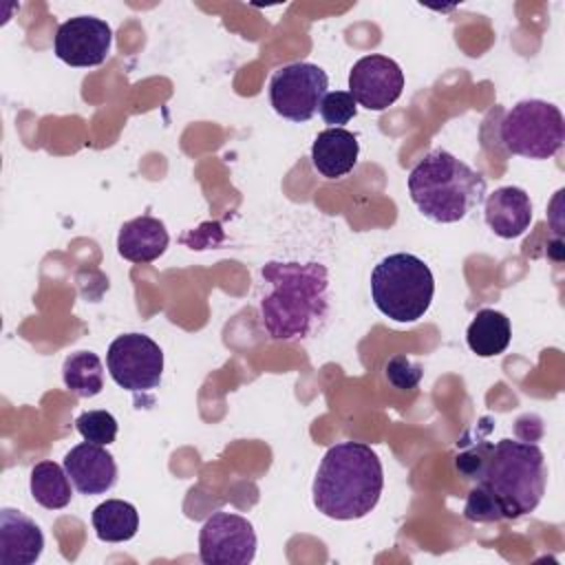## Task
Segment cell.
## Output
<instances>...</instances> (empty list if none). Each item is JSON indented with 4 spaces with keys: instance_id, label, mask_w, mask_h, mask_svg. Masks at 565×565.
<instances>
[{
    "instance_id": "cell-1",
    "label": "cell",
    "mask_w": 565,
    "mask_h": 565,
    "mask_svg": "<svg viewBox=\"0 0 565 565\" xmlns=\"http://www.w3.org/2000/svg\"><path fill=\"white\" fill-rule=\"evenodd\" d=\"M457 470L475 481L463 516L475 523L519 519L536 510L545 494L547 468L543 450L530 441H479L455 459Z\"/></svg>"
},
{
    "instance_id": "cell-2",
    "label": "cell",
    "mask_w": 565,
    "mask_h": 565,
    "mask_svg": "<svg viewBox=\"0 0 565 565\" xmlns=\"http://www.w3.org/2000/svg\"><path fill=\"white\" fill-rule=\"evenodd\" d=\"M269 291L260 298V320L271 340L294 342L311 335L329 313V274L322 263L263 265Z\"/></svg>"
},
{
    "instance_id": "cell-3",
    "label": "cell",
    "mask_w": 565,
    "mask_h": 565,
    "mask_svg": "<svg viewBox=\"0 0 565 565\" xmlns=\"http://www.w3.org/2000/svg\"><path fill=\"white\" fill-rule=\"evenodd\" d=\"M382 488L384 470L377 452L364 441H340L318 466L313 505L335 521L362 519L377 505Z\"/></svg>"
},
{
    "instance_id": "cell-4",
    "label": "cell",
    "mask_w": 565,
    "mask_h": 565,
    "mask_svg": "<svg viewBox=\"0 0 565 565\" xmlns=\"http://www.w3.org/2000/svg\"><path fill=\"white\" fill-rule=\"evenodd\" d=\"M415 207L435 223L466 218L486 196V179L448 150H430L408 172Z\"/></svg>"
},
{
    "instance_id": "cell-5",
    "label": "cell",
    "mask_w": 565,
    "mask_h": 565,
    "mask_svg": "<svg viewBox=\"0 0 565 565\" xmlns=\"http://www.w3.org/2000/svg\"><path fill=\"white\" fill-rule=\"evenodd\" d=\"M435 294L430 267L415 254L397 252L382 258L371 271V296L380 313L395 322L419 320Z\"/></svg>"
},
{
    "instance_id": "cell-6",
    "label": "cell",
    "mask_w": 565,
    "mask_h": 565,
    "mask_svg": "<svg viewBox=\"0 0 565 565\" xmlns=\"http://www.w3.org/2000/svg\"><path fill=\"white\" fill-rule=\"evenodd\" d=\"M508 152L525 159H550L565 141V121L558 106L545 99L516 102L499 128Z\"/></svg>"
},
{
    "instance_id": "cell-7",
    "label": "cell",
    "mask_w": 565,
    "mask_h": 565,
    "mask_svg": "<svg viewBox=\"0 0 565 565\" xmlns=\"http://www.w3.org/2000/svg\"><path fill=\"white\" fill-rule=\"evenodd\" d=\"M327 88L329 77L318 64L294 62L274 71L269 79V102L280 117L309 121L327 95Z\"/></svg>"
},
{
    "instance_id": "cell-8",
    "label": "cell",
    "mask_w": 565,
    "mask_h": 565,
    "mask_svg": "<svg viewBox=\"0 0 565 565\" xmlns=\"http://www.w3.org/2000/svg\"><path fill=\"white\" fill-rule=\"evenodd\" d=\"M106 366L117 386L132 393L152 391L161 382L163 351L143 333H124L110 342Z\"/></svg>"
},
{
    "instance_id": "cell-9",
    "label": "cell",
    "mask_w": 565,
    "mask_h": 565,
    "mask_svg": "<svg viewBox=\"0 0 565 565\" xmlns=\"http://www.w3.org/2000/svg\"><path fill=\"white\" fill-rule=\"evenodd\" d=\"M256 556L252 523L232 512H214L199 532V558L205 565H247Z\"/></svg>"
},
{
    "instance_id": "cell-10",
    "label": "cell",
    "mask_w": 565,
    "mask_h": 565,
    "mask_svg": "<svg viewBox=\"0 0 565 565\" xmlns=\"http://www.w3.org/2000/svg\"><path fill=\"white\" fill-rule=\"evenodd\" d=\"M404 88L399 64L386 55H364L349 73V93L366 110H384L395 104Z\"/></svg>"
},
{
    "instance_id": "cell-11",
    "label": "cell",
    "mask_w": 565,
    "mask_h": 565,
    "mask_svg": "<svg viewBox=\"0 0 565 565\" xmlns=\"http://www.w3.org/2000/svg\"><path fill=\"white\" fill-rule=\"evenodd\" d=\"M113 31L106 20L95 15H75L60 24L53 49L71 66H99L110 51Z\"/></svg>"
},
{
    "instance_id": "cell-12",
    "label": "cell",
    "mask_w": 565,
    "mask_h": 565,
    "mask_svg": "<svg viewBox=\"0 0 565 565\" xmlns=\"http://www.w3.org/2000/svg\"><path fill=\"white\" fill-rule=\"evenodd\" d=\"M64 470L79 494H104L117 483L115 457L93 441L73 446L64 457Z\"/></svg>"
},
{
    "instance_id": "cell-13",
    "label": "cell",
    "mask_w": 565,
    "mask_h": 565,
    "mask_svg": "<svg viewBox=\"0 0 565 565\" xmlns=\"http://www.w3.org/2000/svg\"><path fill=\"white\" fill-rule=\"evenodd\" d=\"M44 550L40 525L13 508L0 510V563L31 565Z\"/></svg>"
},
{
    "instance_id": "cell-14",
    "label": "cell",
    "mask_w": 565,
    "mask_h": 565,
    "mask_svg": "<svg viewBox=\"0 0 565 565\" xmlns=\"http://www.w3.org/2000/svg\"><path fill=\"white\" fill-rule=\"evenodd\" d=\"M486 223L501 238L525 234L532 223V201L523 188L503 185L486 199Z\"/></svg>"
},
{
    "instance_id": "cell-15",
    "label": "cell",
    "mask_w": 565,
    "mask_h": 565,
    "mask_svg": "<svg viewBox=\"0 0 565 565\" xmlns=\"http://www.w3.org/2000/svg\"><path fill=\"white\" fill-rule=\"evenodd\" d=\"M358 137L344 128H327L318 132L311 146V163L324 179L349 174L358 163Z\"/></svg>"
},
{
    "instance_id": "cell-16",
    "label": "cell",
    "mask_w": 565,
    "mask_h": 565,
    "mask_svg": "<svg viewBox=\"0 0 565 565\" xmlns=\"http://www.w3.org/2000/svg\"><path fill=\"white\" fill-rule=\"evenodd\" d=\"M168 230L154 216H137L126 221L117 234V252L130 263H152L168 247Z\"/></svg>"
},
{
    "instance_id": "cell-17",
    "label": "cell",
    "mask_w": 565,
    "mask_h": 565,
    "mask_svg": "<svg viewBox=\"0 0 565 565\" xmlns=\"http://www.w3.org/2000/svg\"><path fill=\"white\" fill-rule=\"evenodd\" d=\"M512 327L505 313L497 309H481L475 313L466 331V342L479 358H494L510 344Z\"/></svg>"
},
{
    "instance_id": "cell-18",
    "label": "cell",
    "mask_w": 565,
    "mask_h": 565,
    "mask_svg": "<svg viewBox=\"0 0 565 565\" xmlns=\"http://www.w3.org/2000/svg\"><path fill=\"white\" fill-rule=\"evenodd\" d=\"M93 527L99 541L121 543L130 541L139 530L137 508L121 499H108L93 510Z\"/></svg>"
},
{
    "instance_id": "cell-19",
    "label": "cell",
    "mask_w": 565,
    "mask_h": 565,
    "mask_svg": "<svg viewBox=\"0 0 565 565\" xmlns=\"http://www.w3.org/2000/svg\"><path fill=\"white\" fill-rule=\"evenodd\" d=\"M31 497L46 510H62L71 503V479L55 461H40L31 470Z\"/></svg>"
},
{
    "instance_id": "cell-20",
    "label": "cell",
    "mask_w": 565,
    "mask_h": 565,
    "mask_svg": "<svg viewBox=\"0 0 565 565\" xmlns=\"http://www.w3.org/2000/svg\"><path fill=\"white\" fill-rule=\"evenodd\" d=\"M62 377L66 388L79 397H95L104 388V366L97 353L77 351L64 360Z\"/></svg>"
},
{
    "instance_id": "cell-21",
    "label": "cell",
    "mask_w": 565,
    "mask_h": 565,
    "mask_svg": "<svg viewBox=\"0 0 565 565\" xmlns=\"http://www.w3.org/2000/svg\"><path fill=\"white\" fill-rule=\"evenodd\" d=\"M77 433L93 444L108 446L117 437V419L108 411H86L75 419Z\"/></svg>"
},
{
    "instance_id": "cell-22",
    "label": "cell",
    "mask_w": 565,
    "mask_h": 565,
    "mask_svg": "<svg viewBox=\"0 0 565 565\" xmlns=\"http://www.w3.org/2000/svg\"><path fill=\"white\" fill-rule=\"evenodd\" d=\"M318 110L329 128H342L358 115V104L349 90H331L322 97Z\"/></svg>"
},
{
    "instance_id": "cell-23",
    "label": "cell",
    "mask_w": 565,
    "mask_h": 565,
    "mask_svg": "<svg viewBox=\"0 0 565 565\" xmlns=\"http://www.w3.org/2000/svg\"><path fill=\"white\" fill-rule=\"evenodd\" d=\"M422 373H424L422 366L406 355H393L386 362V380L399 391L415 388L422 380Z\"/></svg>"
}]
</instances>
